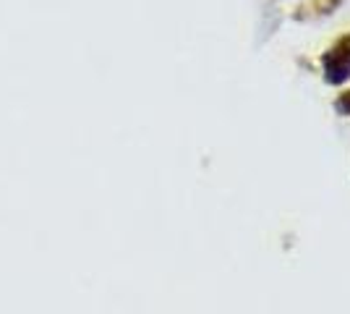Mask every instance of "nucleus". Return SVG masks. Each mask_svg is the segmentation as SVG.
I'll list each match as a JSON object with an SVG mask.
<instances>
[{
	"mask_svg": "<svg viewBox=\"0 0 350 314\" xmlns=\"http://www.w3.org/2000/svg\"><path fill=\"white\" fill-rule=\"evenodd\" d=\"M321 68H324V79L327 84L340 87L350 79V37L340 40L332 50L324 53L321 58Z\"/></svg>",
	"mask_w": 350,
	"mask_h": 314,
	"instance_id": "1",
	"label": "nucleus"
},
{
	"mask_svg": "<svg viewBox=\"0 0 350 314\" xmlns=\"http://www.w3.org/2000/svg\"><path fill=\"white\" fill-rule=\"evenodd\" d=\"M335 110L340 116H350V92H342L335 100Z\"/></svg>",
	"mask_w": 350,
	"mask_h": 314,
	"instance_id": "2",
	"label": "nucleus"
}]
</instances>
